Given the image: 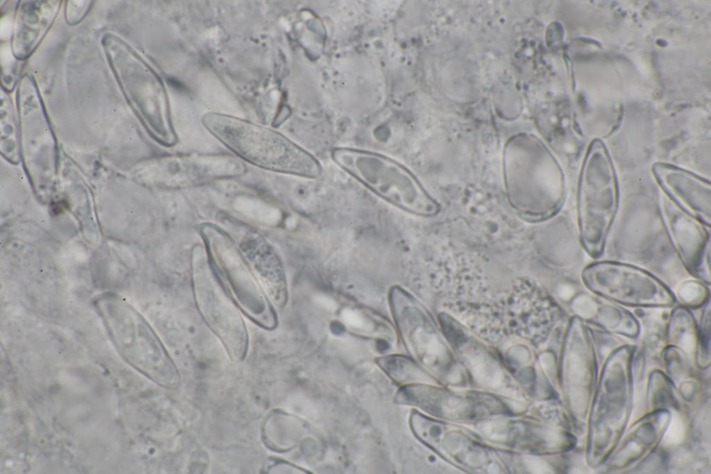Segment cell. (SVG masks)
<instances>
[{
	"mask_svg": "<svg viewBox=\"0 0 711 474\" xmlns=\"http://www.w3.org/2000/svg\"><path fill=\"white\" fill-rule=\"evenodd\" d=\"M202 122L236 155L256 167L308 178L321 173L313 157L270 128L214 112L204 115Z\"/></svg>",
	"mask_w": 711,
	"mask_h": 474,
	"instance_id": "1",
	"label": "cell"
},
{
	"mask_svg": "<svg viewBox=\"0 0 711 474\" xmlns=\"http://www.w3.org/2000/svg\"><path fill=\"white\" fill-rule=\"evenodd\" d=\"M619 204L617 171L603 146L596 143L582 164L577 190L580 242L590 257L603 254Z\"/></svg>",
	"mask_w": 711,
	"mask_h": 474,
	"instance_id": "2",
	"label": "cell"
},
{
	"mask_svg": "<svg viewBox=\"0 0 711 474\" xmlns=\"http://www.w3.org/2000/svg\"><path fill=\"white\" fill-rule=\"evenodd\" d=\"M335 162L367 188L396 208L416 215L435 213V203L413 174L385 156L361 151L337 149Z\"/></svg>",
	"mask_w": 711,
	"mask_h": 474,
	"instance_id": "3",
	"label": "cell"
},
{
	"mask_svg": "<svg viewBox=\"0 0 711 474\" xmlns=\"http://www.w3.org/2000/svg\"><path fill=\"white\" fill-rule=\"evenodd\" d=\"M581 280L588 291L607 301L633 307H667L674 291L649 271L632 264L599 260L587 264Z\"/></svg>",
	"mask_w": 711,
	"mask_h": 474,
	"instance_id": "4",
	"label": "cell"
},
{
	"mask_svg": "<svg viewBox=\"0 0 711 474\" xmlns=\"http://www.w3.org/2000/svg\"><path fill=\"white\" fill-rule=\"evenodd\" d=\"M661 216L683 266L694 278L710 285V227L667 198L662 201Z\"/></svg>",
	"mask_w": 711,
	"mask_h": 474,
	"instance_id": "5",
	"label": "cell"
},
{
	"mask_svg": "<svg viewBox=\"0 0 711 474\" xmlns=\"http://www.w3.org/2000/svg\"><path fill=\"white\" fill-rule=\"evenodd\" d=\"M653 176L668 199L708 226L711 221L709 179L688 169L663 162L652 167Z\"/></svg>",
	"mask_w": 711,
	"mask_h": 474,
	"instance_id": "6",
	"label": "cell"
},
{
	"mask_svg": "<svg viewBox=\"0 0 711 474\" xmlns=\"http://www.w3.org/2000/svg\"><path fill=\"white\" fill-rule=\"evenodd\" d=\"M245 172V166L228 155H174L165 162V181L172 189L187 188L239 176Z\"/></svg>",
	"mask_w": 711,
	"mask_h": 474,
	"instance_id": "7",
	"label": "cell"
},
{
	"mask_svg": "<svg viewBox=\"0 0 711 474\" xmlns=\"http://www.w3.org/2000/svg\"><path fill=\"white\" fill-rule=\"evenodd\" d=\"M247 257L258 268L277 304L283 305L287 298V284L281 262L273 248L257 235H247L241 244Z\"/></svg>",
	"mask_w": 711,
	"mask_h": 474,
	"instance_id": "8",
	"label": "cell"
},
{
	"mask_svg": "<svg viewBox=\"0 0 711 474\" xmlns=\"http://www.w3.org/2000/svg\"><path fill=\"white\" fill-rule=\"evenodd\" d=\"M676 302L686 307H699L710 302L709 285L695 278L680 282L674 292Z\"/></svg>",
	"mask_w": 711,
	"mask_h": 474,
	"instance_id": "9",
	"label": "cell"
}]
</instances>
